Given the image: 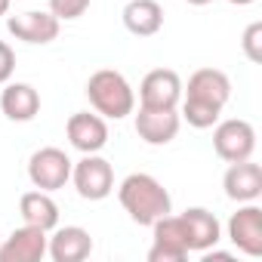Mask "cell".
<instances>
[{
	"label": "cell",
	"mask_w": 262,
	"mask_h": 262,
	"mask_svg": "<svg viewBox=\"0 0 262 262\" xmlns=\"http://www.w3.org/2000/svg\"><path fill=\"white\" fill-rule=\"evenodd\" d=\"M231 99V80L219 68H198L182 86V111L179 117L188 120L194 129H210L222 117V108Z\"/></svg>",
	"instance_id": "6da1fadb"
},
{
	"label": "cell",
	"mask_w": 262,
	"mask_h": 262,
	"mask_svg": "<svg viewBox=\"0 0 262 262\" xmlns=\"http://www.w3.org/2000/svg\"><path fill=\"white\" fill-rule=\"evenodd\" d=\"M117 201L136 225H155L161 216L173 213L170 191L151 173H129L117 188Z\"/></svg>",
	"instance_id": "7a4b0ae2"
},
{
	"label": "cell",
	"mask_w": 262,
	"mask_h": 262,
	"mask_svg": "<svg viewBox=\"0 0 262 262\" xmlns=\"http://www.w3.org/2000/svg\"><path fill=\"white\" fill-rule=\"evenodd\" d=\"M86 99L96 108V114L108 120H123L136 111V93L129 86V80L114 71V68H99L86 80Z\"/></svg>",
	"instance_id": "3957f363"
},
{
	"label": "cell",
	"mask_w": 262,
	"mask_h": 262,
	"mask_svg": "<svg viewBox=\"0 0 262 262\" xmlns=\"http://www.w3.org/2000/svg\"><path fill=\"white\" fill-rule=\"evenodd\" d=\"M213 151L225 161V164H237L253 158L256 151V129L250 120L244 117H228V120H216L213 129Z\"/></svg>",
	"instance_id": "277c9868"
},
{
	"label": "cell",
	"mask_w": 262,
	"mask_h": 262,
	"mask_svg": "<svg viewBox=\"0 0 262 262\" xmlns=\"http://www.w3.org/2000/svg\"><path fill=\"white\" fill-rule=\"evenodd\" d=\"M71 182L83 201H105L114 191V170L99 155H83L77 164H71Z\"/></svg>",
	"instance_id": "5b68a950"
},
{
	"label": "cell",
	"mask_w": 262,
	"mask_h": 262,
	"mask_svg": "<svg viewBox=\"0 0 262 262\" xmlns=\"http://www.w3.org/2000/svg\"><path fill=\"white\" fill-rule=\"evenodd\" d=\"M28 179L40 191H59L71 179V158L62 148H53V145L37 148L28 158Z\"/></svg>",
	"instance_id": "8992f818"
},
{
	"label": "cell",
	"mask_w": 262,
	"mask_h": 262,
	"mask_svg": "<svg viewBox=\"0 0 262 262\" xmlns=\"http://www.w3.org/2000/svg\"><path fill=\"white\" fill-rule=\"evenodd\" d=\"M155 244L148 250V262H185L188 259V234L182 225V216H161L155 225Z\"/></svg>",
	"instance_id": "52a82bcc"
},
{
	"label": "cell",
	"mask_w": 262,
	"mask_h": 262,
	"mask_svg": "<svg viewBox=\"0 0 262 262\" xmlns=\"http://www.w3.org/2000/svg\"><path fill=\"white\" fill-rule=\"evenodd\" d=\"M182 102V77L173 68H155L139 83L142 108H179Z\"/></svg>",
	"instance_id": "ba28073f"
},
{
	"label": "cell",
	"mask_w": 262,
	"mask_h": 262,
	"mask_svg": "<svg viewBox=\"0 0 262 262\" xmlns=\"http://www.w3.org/2000/svg\"><path fill=\"white\" fill-rule=\"evenodd\" d=\"M228 241L250 259L262 256V207H256V201L244 204V207H237V213H231Z\"/></svg>",
	"instance_id": "9c48e42d"
},
{
	"label": "cell",
	"mask_w": 262,
	"mask_h": 262,
	"mask_svg": "<svg viewBox=\"0 0 262 262\" xmlns=\"http://www.w3.org/2000/svg\"><path fill=\"white\" fill-rule=\"evenodd\" d=\"M182 126L179 108H142L136 114V133L145 145H170Z\"/></svg>",
	"instance_id": "30bf717a"
},
{
	"label": "cell",
	"mask_w": 262,
	"mask_h": 262,
	"mask_svg": "<svg viewBox=\"0 0 262 262\" xmlns=\"http://www.w3.org/2000/svg\"><path fill=\"white\" fill-rule=\"evenodd\" d=\"M59 28H62V22L53 13H40V10H28V13H19V16L7 19V31L16 40L31 43V47L53 43L59 37Z\"/></svg>",
	"instance_id": "8fae6325"
},
{
	"label": "cell",
	"mask_w": 262,
	"mask_h": 262,
	"mask_svg": "<svg viewBox=\"0 0 262 262\" xmlns=\"http://www.w3.org/2000/svg\"><path fill=\"white\" fill-rule=\"evenodd\" d=\"M65 133H68V142L80 155H99L108 145V123L102 114H90V111L71 114L65 123Z\"/></svg>",
	"instance_id": "7c38bea8"
},
{
	"label": "cell",
	"mask_w": 262,
	"mask_h": 262,
	"mask_svg": "<svg viewBox=\"0 0 262 262\" xmlns=\"http://www.w3.org/2000/svg\"><path fill=\"white\" fill-rule=\"evenodd\" d=\"M47 244L50 231L37 225H22L0 244V262H40L47 256Z\"/></svg>",
	"instance_id": "4fadbf2b"
},
{
	"label": "cell",
	"mask_w": 262,
	"mask_h": 262,
	"mask_svg": "<svg viewBox=\"0 0 262 262\" xmlns=\"http://www.w3.org/2000/svg\"><path fill=\"white\" fill-rule=\"evenodd\" d=\"M222 188H225L228 201H237V204L259 201V194H262V167L253 164V158L228 164V170L222 176Z\"/></svg>",
	"instance_id": "5bb4252c"
},
{
	"label": "cell",
	"mask_w": 262,
	"mask_h": 262,
	"mask_svg": "<svg viewBox=\"0 0 262 262\" xmlns=\"http://www.w3.org/2000/svg\"><path fill=\"white\" fill-rule=\"evenodd\" d=\"M47 253L53 262H83L93 253V237L80 225H65V228L56 225L53 237L47 244Z\"/></svg>",
	"instance_id": "9a60e30c"
},
{
	"label": "cell",
	"mask_w": 262,
	"mask_h": 262,
	"mask_svg": "<svg viewBox=\"0 0 262 262\" xmlns=\"http://www.w3.org/2000/svg\"><path fill=\"white\" fill-rule=\"evenodd\" d=\"M182 216V225H185V234H188V250L191 253H204L210 247H216L222 241V225L219 219L204 210V207H188Z\"/></svg>",
	"instance_id": "2e32d148"
},
{
	"label": "cell",
	"mask_w": 262,
	"mask_h": 262,
	"mask_svg": "<svg viewBox=\"0 0 262 262\" xmlns=\"http://www.w3.org/2000/svg\"><path fill=\"white\" fill-rule=\"evenodd\" d=\"M0 111L16 123H28L40 111V93L31 83H4L0 93Z\"/></svg>",
	"instance_id": "e0dca14e"
},
{
	"label": "cell",
	"mask_w": 262,
	"mask_h": 262,
	"mask_svg": "<svg viewBox=\"0 0 262 262\" xmlns=\"http://www.w3.org/2000/svg\"><path fill=\"white\" fill-rule=\"evenodd\" d=\"M123 28L136 37H155L164 28V7L158 0H129L123 7Z\"/></svg>",
	"instance_id": "ac0fdd59"
},
{
	"label": "cell",
	"mask_w": 262,
	"mask_h": 262,
	"mask_svg": "<svg viewBox=\"0 0 262 262\" xmlns=\"http://www.w3.org/2000/svg\"><path fill=\"white\" fill-rule=\"evenodd\" d=\"M19 213L25 225H37L43 231H53L59 225V204L50 198V191H25L19 201Z\"/></svg>",
	"instance_id": "d6986e66"
},
{
	"label": "cell",
	"mask_w": 262,
	"mask_h": 262,
	"mask_svg": "<svg viewBox=\"0 0 262 262\" xmlns=\"http://www.w3.org/2000/svg\"><path fill=\"white\" fill-rule=\"evenodd\" d=\"M90 10V0H50V13L59 22H74Z\"/></svg>",
	"instance_id": "ffe728a7"
},
{
	"label": "cell",
	"mask_w": 262,
	"mask_h": 262,
	"mask_svg": "<svg viewBox=\"0 0 262 262\" xmlns=\"http://www.w3.org/2000/svg\"><path fill=\"white\" fill-rule=\"evenodd\" d=\"M241 50H244V56L250 59V62H262V22H253V25H247V31H244V37H241Z\"/></svg>",
	"instance_id": "44dd1931"
},
{
	"label": "cell",
	"mask_w": 262,
	"mask_h": 262,
	"mask_svg": "<svg viewBox=\"0 0 262 262\" xmlns=\"http://www.w3.org/2000/svg\"><path fill=\"white\" fill-rule=\"evenodd\" d=\"M13 71H16V53H13V47H10V43L0 40V86L10 83Z\"/></svg>",
	"instance_id": "7402d4cb"
},
{
	"label": "cell",
	"mask_w": 262,
	"mask_h": 262,
	"mask_svg": "<svg viewBox=\"0 0 262 262\" xmlns=\"http://www.w3.org/2000/svg\"><path fill=\"white\" fill-rule=\"evenodd\" d=\"M10 4H13V0H0V16H7V13H10Z\"/></svg>",
	"instance_id": "603a6c76"
},
{
	"label": "cell",
	"mask_w": 262,
	"mask_h": 262,
	"mask_svg": "<svg viewBox=\"0 0 262 262\" xmlns=\"http://www.w3.org/2000/svg\"><path fill=\"white\" fill-rule=\"evenodd\" d=\"M185 4H191V7H207V4H213V0H185Z\"/></svg>",
	"instance_id": "cb8c5ba5"
},
{
	"label": "cell",
	"mask_w": 262,
	"mask_h": 262,
	"mask_svg": "<svg viewBox=\"0 0 262 262\" xmlns=\"http://www.w3.org/2000/svg\"><path fill=\"white\" fill-rule=\"evenodd\" d=\"M228 4H234V7H250V4H256V0H228Z\"/></svg>",
	"instance_id": "d4e9b609"
}]
</instances>
